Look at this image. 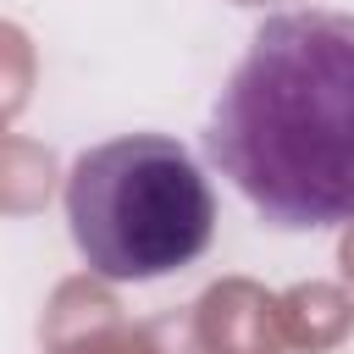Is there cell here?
<instances>
[{
	"label": "cell",
	"mask_w": 354,
	"mask_h": 354,
	"mask_svg": "<svg viewBox=\"0 0 354 354\" xmlns=\"http://www.w3.org/2000/svg\"><path fill=\"white\" fill-rule=\"evenodd\" d=\"M205 160L277 232L354 221V11H271L205 116Z\"/></svg>",
	"instance_id": "obj_1"
},
{
	"label": "cell",
	"mask_w": 354,
	"mask_h": 354,
	"mask_svg": "<svg viewBox=\"0 0 354 354\" xmlns=\"http://www.w3.org/2000/svg\"><path fill=\"white\" fill-rule=\"evenodd\" d=\"M66 232L105 282H160L216 238V194L171 133H122L66 171Z\"/></svg>",
	"instance_id": "obj_2"
}]
</instances>
